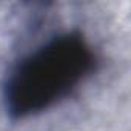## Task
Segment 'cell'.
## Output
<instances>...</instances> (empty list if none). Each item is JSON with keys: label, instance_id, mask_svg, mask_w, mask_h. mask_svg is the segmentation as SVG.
<instances>
[{"label": "cell", "instance_id": "obj_1", "mask_svg": "<svg viewBox=\"0 0 131 131\" xmlns=\"http://www.w3.org/2000/svg\"><path fill=\"white\" fill-rule=\"evenodd\" d=\"M97 56L79 31L51 37L9 71L3 102L13 119L37 116L74 93L96 70Z\"/></svg>", "mask_w": 131, "mask_h": 131}]
</instances>
